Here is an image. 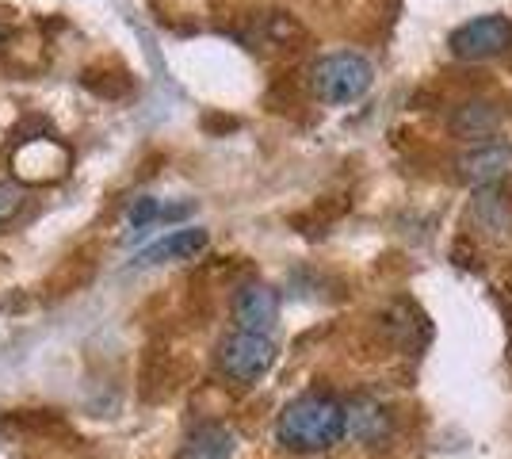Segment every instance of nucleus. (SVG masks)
I'll return each instance as SVG.
<instances>
[{
  "label": "nucleus",
  "instance_id": "obj_1",
  "mask_svg": "<svg viewBox=\"0 0 512 459\" xmlns=\"http://www.w3.org/2000/svg\"><path fill=\"white\" fill-rule=\"evenodd\" d=\"M276 440L299 456L329 452L344 440V406L333 394H299L295 402L283 406L276 421Z\"/></svg>",
  "mask_w": 512,
  "mask_h": 459
},
{
  "label": "nucleus",
  "instance_id": "obj_2",
  "mask_svg": "<svg viewBox=\"0 0 512 459\" xmlns=\"http://www.w3.org/2000/svg\"><path fill=\"white\" fill-rule=\"evenodd\" d=\"M371 77L375 69L356 50H333L314 66V88L325 104H356L371 88Z\"/></svg>",
  "mask_w": 512,
  "mask_h": 459
},
{
  "label": "nucleus",
  "instance_id": "obj_3",
  "mask_svg": "<svg viewBox=\"0 0 512 459\" xmlns=\"http://www.w3.org/2000/svg\"><path fill=\"white\" fill-rule=\"evenodd\" d=\"M276 364V341L272 333H249V329H234L222 345H218V368L234 383H256L264 379L268 368Z\"/></svg>",
  "mask_w": 512,
  "mask_h": 459
},
{
  "label": "nucleus",
  "instance_id": "obj_4",
  "mask_svg": "<svg viewBox=\"0 0 512 459\" xmlns=\"http://www.w3.org/2000/svg\"><path fill=\"white\" fill-rule=\"evenodd\" d=\"M451 54L455 58H463V62H486L493 54H501V50H509L512 46V20L509 16H474V20L459 23L455 31H451Z\"/></svg>",
  "mask_w": 512,
  "mask_h": 459
},
{
  "label": "nucleus",
  "instance_id": "obj_5",
  "mask_svg": "<svg viewBox=\"0 0 512 459\" xmlns=\"http://www.w3.org/2000/svg\"><path fill=\"white\" fill-rule=\"evenodd\" d=\"M344 406V433L356 440V444H367V448H379L390 440L394 433V417L386 414V406H379L375 398H352V402H341Z\"/></svg>",
  "mask_w": 512,
  "mask_h": 459
},
{
  "label": "nucleus",
  "instance_id": "obj_6",
  "mask_svg": "<svg viewBox=\"0 0 512 459\" xmlns=\"http://www.w3.org/2000/svg\"><path fill=\"white\" fill-rule=\"evenodd\" d=\"M279 318V295L268 284H245L234 295V329L272 333Z\"/></svg>",
  "mask_w": 512,
  "mask_h": 459
},
{
  "label": "nucleus",
  "instance_id": "obj_7",
  "mask_svg": "<svg viewBox=\"0 0 512 459\" xmlns=\"http://www.w3.org/2000/svg\"><path fill=\"white\" fill-rule=\"evenodd\" d=\"M207 249V230H199V226H188V230H172L165 238H157L153 245H146L134 264L138 268H153V264H169V261H188L195 253H203Z\"/></svg>",
  "mask_w": 512,
  "mask_h": 459
},
{
  "label": "nucleus",
  "instance_id": "obj_8",
  "mask_svg": "<svg viewBox=\"0 0 512 459\" xmlns=\"http://www.w3.org/2000/svg\"><path fill=\"white\" fill-rule=\"evenodd\" d=\"M455 165H459V176L467 184H497L501 176H509L512 150L497 146V142H486V146H474L470 153H463Z\"/></svg>",
  "mask_w": 512,
  "mask_h": 459
},
{
  "label": "nucleus",
  "instance_id": "obj_9",
  "mask_svg": "<svg viewBox=\"0 0 512 459\" xmlns=\"http://www.w3.org/2000/svg\"><path fill=\"white\" fill-rule=\"evenodd\" d=\"M234 456V433L226 425H199L192 437L184 440L180 459H230Z\"/></svg>",
  "mask_w": 512,
  "mask_h": 459
},
{
  "label": "nucleus",
  "instance_id": "obj_10",
  "mask_svg": "<svg viewBox=\"0 0 512 459\" xmlns=\"http://www.w3.org/2000/svg\"><path fill=\"white\" fill-rule=\"evenodd\" d=\"M501 123V111L486 104V100H467L451 111V131L459 138H490Z\"/></svg>",
  "mask_w": 512,
  "mask_h": 459
},
{
  "label": "nucleus",
  "instance_id": "obj_11",
  "mask_svg": "<svg viewBox=\"0 0 512 459\" xmlns=\"http://www.w3.org/2000/svg\"><path fill=\"white\" fill-rule=\"evenodd\" d=\"M188 215V203H165V199H153V196H142L130 203V230L134 234H142V230H150V226H161V222H172V219H184Z\"/></svg>",
  "mask_w": 512,
  "mask_h": 459
},
{
  "label": "nucleus",
  "instance_id": "obj_12",
  "mask_svg": "<svg viewBox=\"0 0 512 459\" xmlns=\"http://www.w3.org/2000/svg\"><path fill=\"white\" fill-rule=\"evenodd\" d=\"M23 188L20 184H12V180H0V226H8V222L16 219L23 211Z\"/></svg>",
  "mask_w": 512,
  "mask_h": 459
},
{
  "label": "nucleus",
  "instance_id": "obj_13",
  "mask_svg": "<svg viewBox=\"0 0 512 459\" xmlns=\"http://www.w3.org/2000/svg\"><path fill=\"white\" fill-rule=\"evenodd\" d=\"M8 39H12V31H8V23H0V50L8 46Z\"/></svg>",
  "mask_w": 512,
  "mask_h": 459
}]
</instances>
